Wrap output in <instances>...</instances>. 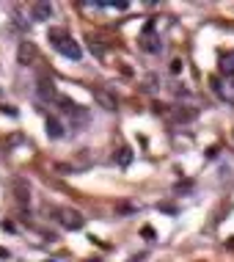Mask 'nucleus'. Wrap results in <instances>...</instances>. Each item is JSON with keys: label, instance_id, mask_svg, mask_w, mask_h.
<instances>
[{"label": "nucleus", "instance_id": "1", "mask_svg": "<svg viewBox=\"0 0 234 262\" xmlns=\"http://www.w3.org/2000/svg\"><path fill=\"white\" fill-rule=\"evenodd\" d=\"M50 36H52V47H55V50L61 53V56L72 58V61H80L83 50H80V44L69 36V33H64V31H52Z\"/></svg>", "mask_w": 234, "mask_h": 262}, {"label": "nucleus", "instance_id": "2", "mask_svg": "<svg viewBox=\"0 0 234 262\" xmlns=\"http://www.w3.org/2000/svg\"><path fill=\"white\" fill-rule=\"evenodd\" d=\"M36 58H39L36 44L28 42V39H25V42H19V47H17V61H19V64H22V66H31Z\"/></svg>", "mask_w": 234, "mask_h": 262}, {"label": "nucleus", "instance_id": "3", "mask_svg": "<svg viewBox=\"0 0 234 262\" xmlns=\"http://www.w3.org/2000/svg\"><path fill=\"white\" fill-rule=\"evenodd\" d=\"M36 97L42 99V102H52V99H58L55 83H52L50 77H39V83H36Z\"/></svg>", "mask_w": 234, "mask_h": 262}, {"label": "nucleus", "instance_id": "4", "mask_svg": "<svg viewBox=\"0 0 234 262\" xmlns=\"http://www.w3.org/2000/svg\"><path fill=\"white\" fill-rule=\"evenodd\" d=\"M91 94H94V99H97V105H102L105 111H116V108H119V99L113 97L110 91H105V89H99V86H94Z\"/></svg>", "mask_w": 234, "mask_h": 262}, {"label": "nucleus", "instance_id": "5", "mask_svg": "<svg viewBox=\"0 0 234 262\" xmlns=\"http://www.w3.org/2000/svg\"><path fill=\"white\" fill-rule=\"evenodd\" d=\"M212 86H215L218 97L223 99V102H231L234 105V77H226L223 83H220V80H212Z\"/></svg>", "mask_w": 234, "mask_h": 262}, {"label": "nucleus", "instance_id": "6", "mask_svg": "<svg viewBox=\"0 0 234 262\" xmlns=\"http://www.w3.org/2000/svg\"><path fill=\"white\" fill-rule=\"evenodd\" d=\"M61 224L66 226V229H80L83 226V216H80L77 210H61Z\"/></svg>", "mask_w": 234, "mask_h": 262}, {"label": "nucleus", "instance_id": "7", "mask_svg": "<svg viewBox=\"0 0 234 262\" xmlns=\"http://www.w3.org/2000/svg\"><path fill=\"white\" fill-rule=\"evenodd\" d=\"M44 127H47V136H50V138H61L64 136V124L58 122L55 116H47L44 119Z\"/></svg>", "mask_w": 234, "mask_h": 262}, {"label": "nucleus", "instance_id": "8", "mask_svg": "<svg viewBox=\"0 0 234 262\" xmlns=\"http://www.w3.org/2000/svg\"><path fill=\"white\" fill-rule=\"evenodd\" d=\"M220 72H223L226 77H234V50H229V53H223L220 56Z\"/></svg>", "mask_w": 234, "mask_h": 262}, {"label": "nucleus", "instance_id": "9", "mask_svg": "<svg viewBox=\"0 0 234 262\" xmlns=\"http://www.w3.org/2000/svg\"><path fill=\"white\" fill-rule=\"evenodd\" d=\"M31 14H33V19H47V17L52 14V6L50 3H33Z\"/></svg>", "mask_w": 234, "mask_h": 262}, {"label": "nucleus", "instance_id": "10", "mask_svg": "<svg viewBox=\"0 0 234 262\" xmlns=\"http://www.w3.org/2000/svg\"><path fill=\"white\" fill-rule=\"evenodd\" d=\"M116 163L122 166V169H127V166L132 163V149H130V146H122V149L116 152Z\"/></svg>", "mask_w": 234, "mask_h": 262}, {"label": "nucleus", "instance_id": "11", "mask_svg": "<svg viewBox=\"0 0 234 262\" xmlns=\"http://www.w3.org/2000/svg\"><path fill=\"white\" fill-rule=\"evenodd\" d=\"M89 47H91L94 56H99V58L105 56V44H102V42H97V39H89Z\"/></svg>", "mask_w": 234, "mask_h": 262}, {"label": "nucleus", "instance_id": "12", "mask_svg": "<svg viewBox=\"0 0 234 262\" xmlns=\"http://www.w3.org/2000/svg\"><path fill=\"white\" fill-rule=\"evenodd\" d=\"M193 116H196V111H190V108H179L177 111V122H190Z\"/></svg>", "mask_w": 234, "mask_h": 262}, {"label": "nucleus", "instance_id": "13", "mask_svg": "<svg viewBox=\"0 0 234 262\" xmlns=\"http://www.w3.org/2000/svg\"><path fill=\"white\" fill-rule=\"evenodd\" d=\"M119 213H122V216H132V213H135V207L132 204H127V201H119V207H116Z\"/></svg>", "mask_w": 234, "mask_h": 262}, {"label": "nucleus", "instance_id": "14", "mask_svg": "<svg viewBox=\"0 0 234 262\" xmlns=\"http://www.w3.org/2000/svg\"><path fill=\"white\" fill-rule=\"evenodd\" d=\"M157 210H163V213H168V216H173V213H177V207L168 204V201H163V204H157Z\"/></svg>", "mask_w": 234, "mask_h": 262}, {"label": "nucleus", "instance_id": "15", "mask_svg": "<svg viewBox=\"0 0 234 262\" xmlns=\"http://www.w3.org/2000/svg\"><path fill=\"white\" fill-rule=\"evenodd\" d=\"M140 234H143L146 240H152V238H155V229H152V226H143V229H140Z\"/></svg>", "mask_w": 234, "mask_h": 262}, {"label": "nucleus", "instance_id": "16", "mask_svg": "<svg viewBox=\"0 0 234 262\" xmlns=\"http://www.w3.org/2000/svg\"><path fill=\"white\" fill-rule=\"evenodd\" d=\"M171 72H182V61H173L171 64Z\"/></svg>", "mask_w": 234, "mask_h": 262}, {"label": "nucleus", "instance_id": "17", "mask_svg": "<svg viewBox=\"0 0 234 262\" xmlns=\"http://www.w3.org/2000/svg\"><path fill=\"white\" fill-rule=\"evenodd\" d=\"M94 262H97V259H94Z\"/></svg>", "mask_w": 234, "mask_h": 262}]
</instances>
